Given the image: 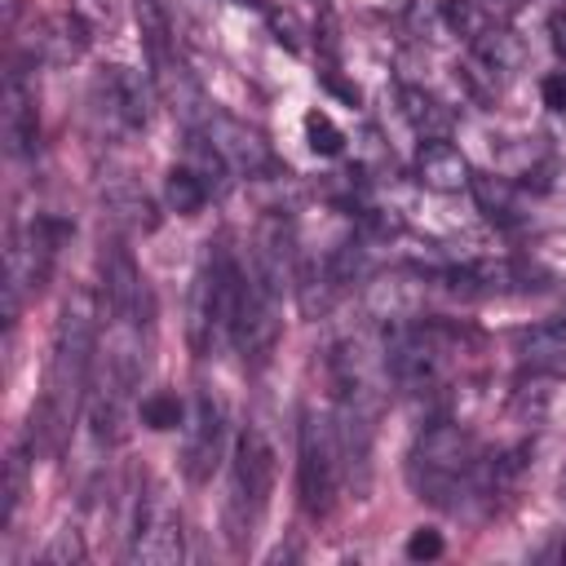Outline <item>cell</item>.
Listing matches in <instances>:
<instances>
[{"label": "cell", "instance_id": "cell-15", "mask_svg": "<svg viewBox=\"0 0 566 566\" xmlns=\"http://www.w3.org/2000/svg\"><path fill=\"white\" fill-rule=\"evenodd\" d=\"M27 478H31V451H27V442H18V447H9L4 473H0V531L13 526L18 504L27 495Z\"/></svg>", "mask_w": 566, "mask_h": 566}, {"label": "cell", "instance_id": "cell-3", "mask_svg": "<svg viewBox=\"0 0 566 566\" xmlns=\"http://www.w3.org/2000/svg\"><path fill=\"white\" fill-rule=\"evenodd\" d=\"M274 478H279L274 442L265 438V429L243 424L230 451V491H226V539L234 553H243L256 539V526L274 495Z\"/></svg>", "mask_w": 566, "mask_h": 566}, {"label": "cell", "instance_id": "cell-23", "mask_svg": "<svg viewBox=\"0 0 566 566\" xmlns=\"http://www.w3.org/2000/svg\"><path fill=\"white\" fill-rule=\"evenodd\" d=\"M442 553V535L438 531H411V539H407V557L411 562H424V557H438Z\"/></svg>", "mask_w": 566, "mask_h": 566}, {"label": "cell", "instance_id": "cell-4", "mask_svg": "<svg viewBox=\"0 0 566 566\" xmlns=\"http://www.w3.org/2000/svg\"><path fill=\"white\" fill-rule=\"evenodd\" d=\"M345 464H340V442H336V424L332 416H301V433H296V491H301V509L310 517H327L336 509V491H340Z\"/></svg>", "mask_w": 566, "mask_h": 566}, {"label": "cell", "instance_id": "cell-8", "mask_svg": "<svg viewBox=\"0 0 566 566\" xmlns=\"http://www.w3.org/2000/svg\"><path fill=\"white\" fill-rule=\"evenodd\" d=\"M226 451V407L212 389H199L186 416V442H181V464L190 482H208L212 469L221 464Z\"/></svg>", "mask_w": 566, "mask_h": 566}, {"label": "cell", "instance_id": "cell-21", "mask_svg": "<svg viewBox=\"0 0 566 566\" xmlns=\"http://www.w3.org/2000/svg\"><path fill=\"white\" fill-rule=\"evenodd\" d=\"M142 420H146L150 429H177V424L186 420V411H181L177 394L159 389V394H146V398H142Z\"/></svg>", "mask_w": 566, "mask_h": 566}, {"label": "cell", "instance_id": "cell-5", "mask_svg": "<svg viewBox=\"0 0 566 566\" xmlns=\"http://www.w3.org/2000/svg\"><path fill=\"white\" fill-rule=\"evenodd\" d=\"M239 279H243V265L230 252H208L203 256V265L195 274V287H190V323H186L195 354H208L212 340L221 332H230V310H234Z\"/></svg>", "mask_w": 566, "mask_h": 566}, {"label": "cell", "instance_id": "cell-9", "mask_svg": "<svg viewBox=\"0 0 566 566\" xmlns=\"http://www.w3.org/2000/svg\"><path fill=\"white\" fill-rule=\"evenodd\" d=\"M186 557V544H181V517L159 504V500H142L137 504V522L128 531V562H142V566H172Z\"/></svg>", "mask_w": 566, "mask_h": 566}, {"label": "cell", "instance_id": "cell-19", "mask_svg": "<svg viewBox=\"0 0 566 566\" xmlns=\"http://www.w3.org/2000/svg\"><path fill=\"white\" fill-rule=\"evenodd\" d=\"M522 358L531 367H566V318L526 332L522 336Z\"/></svg>", "mask_w": 566, "mask_h": 566}, {"label": "cell", "instance_id": "cell-12", "mask_svg": "<svg viewBox=\"0 0 566 566\" xmlns=\"http://www.w3.org/2000/svg\"><path fill=\"white\" fill-rule=\"evenodd\" d=\"M97 93L106 102V111L124 124V128H142L150 115V88L146 75H137L133 66H106L97 80Z\"/></svg>", "mask_w": 566, "mask_h": 566}, {"label": "cell", "instance_id": "cell-20", "mask_svg": "<svg viewBox=\"0 0 566 566\" xmlns=\"http://www.w3.org/2000/svg\"><path fill=\"white\" fill-rule=\"evenodd\" d=\"M305 137H310L314 155H340V146H345V133L332 124L327 111H305Z\"/></svg>", "mask_w": 566, "mask_h": 566}, {"label": "cell", "instance_id": "cell-14", "mask_svg": "<svg viewBox=\"0 0 566 566\" xmlns=\"http://www.w3.org/2000/svg\"><path fill=\"white\" fill-rule=\"evenodd\" d=\"M469 49H473V66L486 71L491 80H495V75H509V71L522 62V44H517V35L504 31V27H482V31L469 40Z\"/></svg>", "mask_w": 566, "mask_h": 566}, {"label": "cell", "instance_id": "cell-2", "mask_svg": "<svg viewBox=\"0 0 566 566\" xmlns=\"http://www.w3.org/2000/svg\"><path fill=\"white\" fill-rule=\"evenodd\" d=\"M478 469H482V455L473 433L451 420L429 424L407 455V478L416 495L438 509H464L469 500H478Z\"/></svg>", "mask_w": 566, "mask_h": 566}, {"label": "cell", "instance_id": "cell-17", "mask_svg": "<svg viewBox=\"0 0 566 566\" xmlns=\"http://www.w3.org/2000/svg\"><path fill=\"white\" fill-rule=\"evenodd\" d=\"M398 102H402L407 124H411L420 137H442V133L451 128V115H447V111H442V102H438V97H429L424 88H402V93H398Z\"/></svg>", "mask_w": 566, "mask_h": 566}, {"label": "cell", "instance_id": "cell-25", "mask_svg": "<svg viewBox=\"0 0 566 566\" xmlns=\"http://www.w3.org/2000/svg\"><path fill=\"white\" fill-rule=\"evenodd\" d=\"M539 93H544V106H553V111H566V71H553V75H544Z\"/></svg>", "mask_w": 566, "mask_h": 566}, {"label": "cell", "instance_id": "cell-6", "mask_svg": "<svg viewBox=\"0 0 566 566\" xmlns=\"http://www.w3.org/2000/svg\"><path fill=\"white\" fill-rule=\"evenodd\" d=\"M451 363V332L420 323V327H394L385 336V371L398 380V389L424 394L438 389Z\"/></svg>", "mask_w": 566, "mask_h": 566}, {"label": "cell", "instance_id": "cell-24", "mask_svg": "<svg viewBox=\"0 0 566 566\" xmlns=\"http://www.w3.org/2000/svg\"><path fill=\"white\" fill-rule=\"evenodd\" d=\"M270 27L279 31V44H287V49H301V27H296V18H292V13H279V9H270Z\"/></svg>", "mask_w": 566, "mask_h": 566}, {"label": "cell", "instance_id": "cell-18", "mask_svg": "<svg viewBox=\"0 0 566 566\" xmlns=\"http://www.w3.org/2000/svg\"><path fill=\"white\" fill-rule=\"evenodd\" d=\"M208 181H203V172H195L190 164H181V168H172L168 172V181H164V199H168V208L177 212V217H190V212H199L203 203H208Z\"/></svg>", "mask_w": 566, "mask_h": 566}, {"label": "cell", "instance_id": "cell-7", "mask_svg": "<svg viewBox=\"0 0 566 566\" xmlns=\"http://www.w3.org/2000/svg\"><path fill=\"white\" fill-rule=\"evenodd\" d=\"M226 336L234 340V349L243 354L248 367H265L279 345V296L270 287H261L252 270H243V279H239Z\"/></svg>", "mask_w": 566, "mask_h": 566}, {"label": "cell", "instance_id": "cell-16", "mask_svg": "<svg viewBox=\"0 0 566 566\" xmlns=\"http://www.w3.org/2000/svg\"><path fill=\"white\" fill-rule=\"evenodd\" d=\"M84 27H80V18H71V13H57V18H49L44 27H40V35H35V44H40V53L49 57V62H71L80 49H84Z\"/></svg>", "mask_w": 566, "mask_h": 566}, {"label": "cell", "instance_id": "cell-26", "mask_svg": "<svg viewBox=\"0 0 566 566\" xmlns=\"http://www.w3.org/2000/svg\"><path fill=\"white\" fill-rule=\"evenodd\" d=\"M539 557H557V562H566V544H553V548H544Z\"/></svg>", "mask_w": 566, "mask_h": 566}, {"label": "cell", "instance_id": "cell-11", "mask_svg": "<svg viewBox=\"0 0 566 566\" xmlns=\"http://www.w3.org/2000/svg\"><path fill=\"white\" fill-rule=\"evenodd\" d=\"M208 142L217 146V155L226 159V168L243 172V177H256L270 168V146L239 119L230 115H208Z\"/></svg>", "mask_w": 566, "mask_h": 566}, {"label": "cell", "instance_id": "cell-22", "mask_svg": "<svg viewBox=\"0 0 566 566\" xmlns=\"http://www.w3.org/2000/svg\"><path fill=\"white\" fill-rule=\"evenodd\" d=\"M80 557H84L80 531H57V539L44 548V562H80Z\"/></svg>", "mask_w": 566, "mask_h": 566}, {"label": "cell", "instance_id": "cell-13", "mask_svg": "<svg viewBox=\"0 0 566 566\" xmlns=\"http://www.w3.org/2000/svg\"><path fill=\"white\" fill-rule=\"evenodd\" d=\"M416 177L438 190V195H455L464 186H473V172H469V159L460 155V146H451L447 137H424L420 150H416Z\"/></svg>", "mask_w": 566, "mask_h": 566}, {"label": "cell", "instance_id": "cell-10", "mask_svg": "<svg viewBox=\"0 0 566 566\" xmlns=\"http://www.w3.org/2000/svg\"><path fill=\"white\" fill-rule=\"evenodd\" d=\"M0 128H4V150L13 159L31 155L40 142V124H35V93L27 88L22 71H9L4 80V97H0Z\"/></svg>", "mask_w": 566, "mask_h": 566}, {"label": "cell", "instance_id": "cell-1", "mask_svg": "<svg viewBox=\"0 0 566 566\" xmlns=\"http://www.w3.org/2000/svg\"><path fill=\"white\" fill-rule=\"evenodd\" d=\"M93 363H97V310H93L88 292H75L62 305V318L53 332L49 389H44V407H40V429L49 433V447L66 433L75 411L88 402Z\"/></svg>", "mask_w": 566, "mask_h": 566}]
</instances>
